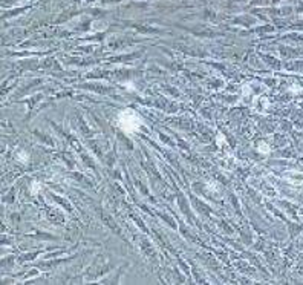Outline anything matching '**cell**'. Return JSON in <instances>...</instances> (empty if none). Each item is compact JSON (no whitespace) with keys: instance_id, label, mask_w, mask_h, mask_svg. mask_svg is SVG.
Listing matches in <instances>:
<instances>
[{"instance_id":"obj_1","label":"cell","mask_w":303,"mask_h":285,"mask_svg":"<svg viewBox=\"0 0 303 285\" xmlns=\"http://www.w3.org/2000/svg\"><path fill=\"white\" fill-rule=\"evenodd\" d=\"M118 121H120L121 130H124L126 133H135L142 126V118L132 109L121 110L118 115Z\"/></svg>"},{"instance_id":"obj_2","label":"cell","mask_w":303,"mask_h":285,"mask_svg":"<svg viewBox=\"0 0 303 285\" xmlns=\"http://www.w3.org/2000/svg\"><path fill=\"white\" fill-rule=\"evenodd\" d=\"M257 152H260V154H269V146L266 144V142L260 141L259 142V147H257Z\"/></svg>"},{"instance_id":"obj_3","label":"cell","mask_w":303,"mask_h":285,"mask_svg":"<svg viewBox=\"0 0 303 285\" xmlns=\"http://www.w3.org/2000/svg\"><path fill=\"white\" fill-rule=\"evenodd\" d=\"M38 190H40V184L34 181V183H32V186H31V192H32V193H37Z\"/></svg>"},{"instance_id":"obj_4","label":"cell","mask_w":303,"mask_h":285,"mask_svg":"<svg viewBox=\"0 0 303 285\" xmlns=\"http://www.w3.org/2000/svg\"><path fill=\"white\" fill-rule=\"evenodd\" d=\"M19 158H20V161H22V163H26V161H28V154H25V152H19Z\"/></svg>"}]
</instances>
